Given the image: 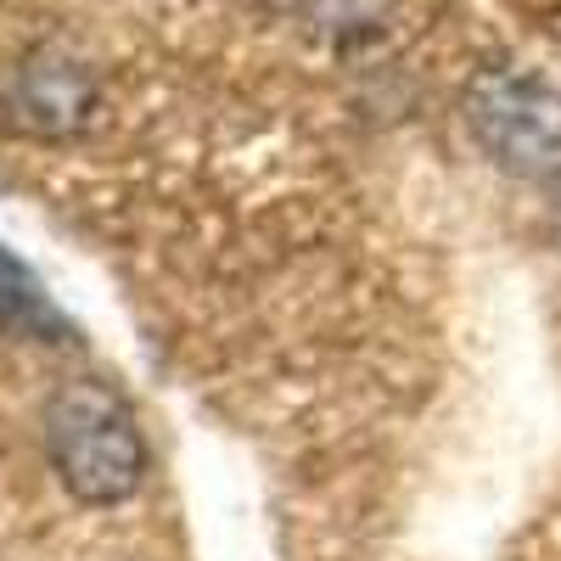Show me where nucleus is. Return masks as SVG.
<instances>
[{"mask_svg":"<svg viewBox=\"0 0 561 561\" xmlns=\"http://www.w3.org/2000/svg\"><path fill=\"white\" fill-rule=\"evenodd\" d=\"M45 455L79 505H124L147 478V444L107 382H68L45 404Z\"/></svg>","mask_w":561,"mask_h":561,"instance_id":"nucleus-1","label":"nucleus"},{"mask_svg":"<svg viewBox=\"0 0 561 561\" xmlns=\"http://www.w3.org/2000/svg\"><path fill=\"white\" fill-rule=\"evenodd\" d=\"M466 129L517 180L561 174V90L523 68H483L466 84Z\"/></svg>","mask_w":561,"mask_h":561,"instance_id":"nucleus-2","label":"nucleus"},{"mask_svg":"<svg viewBox=\"0 0 561 561\" xmlns=\"http://www.w3.org/2000/svg\"><path fill=\"white\" fill-rule=\"evenodd\" d=\"M0 107H7L12 129H23L34 140H68L90 124V113H96V79H90V68L73 51H62V45H34V51L7 73Z\"/></svg>","mask_w":561,"mask_h":561,"instance_id":"nucleus-3","label":"nucleus"},{"mask_svg":"<svg viewBox=\"0 0 561 561\" xmlns=\"http://www.w3.org/2000/svg\"><path fill=\"white\" fill-rule=\"evenodd\" d=\"M0 325H12V332H28V337H51V332H62V314L51 309L45 287L28 275V264H18L7 248H0Z\"/></svg>","mask_w":561,"mask_h":561,"instance_id":"nucleus-4","label":"nucleus"}]
</instances>
